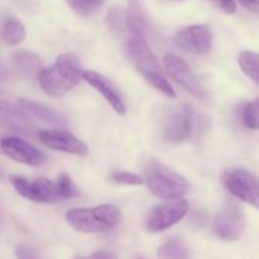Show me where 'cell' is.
I'll use <instances>...</instances> for the list:
<instances>
[{
	"instance_id": "6da1fadb",
	"label": "cell",
	"mask_w": 259,
	"mask_h": 259,
	"mask_svg": "<svg viewBox=\"0 0 259 259\" xmlns=\"http://www.w3.org/2000/svg\"><path fill=\"white\" fill-rule=\"evenodd\" d=\"M10 184L15 191L24 199L34 202H60L78 196V187L65 174L58 175L55 181L40 177L27 179L22 176H10Z\"/></svg>"
},
{
	"instance_id": "7a4b0ae2",
	"label": "cell",
	"mask_w": 259,
	"mask_h": 259,
	"mask_svg": "<svg viewBox=\"0 0 259 259\" xmlns=\"http://www.w3.org/2000/svg\"><path fill=\"white\" fill-rule=\"evenodd\" d=\"M82 73L77 57L71 53H65L58 56L57 61L51 67L40 71L38 81L47 95L62 98L77 86L82 78Z\"/></svg>"
},
{
	"instance_id": "3957f363",
	"label": "cell",
	"mask_w": 259,
	"mask_h": 259,
	"mask_svg": "<svg viewBox=\"0 0 259 259\" xmlns=\"http://www.w3.org/2000/svg\"><path fill=\"white\" fill-rule=\"evenodd\" d=\"M125 53L138 72L154 89L168 98H176L171 83L164 78L162 66L143 38L133 37L125 42Z\"/></svg>"
},
{
	"instance_id": "277c9868",
	"label": "cell",
	"mask_w": 259,
	"mask_h": 259,
	"mask_svg": "<svg viewBox=\"0 0 259 259\" xmlns=\"http://www.w3.org/2000/svg\"><path fill=\"white\" fill-rule=\"evenodd\" d=\"M65 218L67 224L77 232L104 233L116 227L120 219V212L113 205L105 204L68 210Z\"/></svg>"
},
{
	"instance_id": "5b68a950",
	"label": "cell",
	"mask_w": 259,
	"mask_h": 259,
	"mask_svg": "<svg viewBox=\"0 0 259 259\" xmlns=\"http://www.w3.org/2000/svg\"><path fill=\"white\" fill-rule=\"evenodd\" d=\"M146 184L154 196L166 200L181 199L191 190L184 176L158 162H152L146 168Z\"/></svg>"
},
{
	"instance_id": "8992f818",
	"label": "cell",
	"mask_w": 259,
	"mask_h": 259,
	"mask_svg": "<svg viewBox=\"0 0 259 259\" xmlns=\"http://www.w3.org/2000/svg\"><path fill=\"white\" fill-rule=\"evenodd\" d=\"M225 189L237 199L259 210V179L244 168H227L222 174Z\"/></svg>"
},
{
	"instance_id": "52a82bcc",
	"label": "cell",
	"mask_w": 259,
	"mask_h": 259,
	"mask_svg": "<svg viewBox=\"0 0 259 259\" xmlns=\"http://www.w3.org/2000/svg\"><path fill=\"white\" fill-rule=\"evenodd\" d=\"M189 202L186 200L176 199L154 206L147 214L144 227L151 233H159L177 224L189 212Z\"/></svg>"
},
{
	"instance_id": "ba28073f",
	"label": "cell",
	"mask_w": 259,
	"mask_h": 259,
	"mask_svg": "<svg viewBox=\"0 0 259 259\" xmlns=\"http://www.w3.org/2000/svg\"><path fill=\"white\" fill-rule=\"evenodd\" d=\"M245 228V215L242 207L234 201H227L212 222V230L220 239L238 240Z\"/></svg>"
},
{
	"instance_id": "9c48e42d",
	"label": "cell",
	"mask_w": 259,
	"mask_h": 259,
	"mask_svg": "<svg viewBox=\"0 0 259 259\" xmlns=\"http://www.w3.org/2000/svg\"><path fill=\"white\" fill-rule=\"evenodd\" d=\"M163 67L166 70L167 75L179 83L180 86L189 91L191 95L196 96L199 99H206L209 96L207 89L205 88L204 83L201 82L199 77L192 72L191 68L189 67L186 62L182 58L176 55H166L163 58Z\"/></svg>"
},
{
	"instance_id": "30bf717a",
	"label": "cell",
	"mask_w": 259,
	"mask_h": 259,
	"mask_svg": "<svg viewBox=\"0 0 259 259\" xmlns=\"http://www.w3.org/2000/svg\"><path fill=\"white\" fill-rule=\"evenodd\" d=\"M175 42L189 53L206 55L212 48V33L206 24L187 25L175 34Z\"/></svg>"
},
{
	"instance_id": "8fae6325",
	"label": "cell",
	"mask_w": 259,
	"mask_h": 259,
	"mask_svg": "<svg viewBox=\"0 0 259 259\" xmlns=\"http://www.w3.org/2000/svg\"><path fill=\"white\" fill-rule=\"evenodd\" d=\"M2 152L13 161L27 166H42L47 161V157L40 149L18 137H7L3 139Z\"/></svg>"
},
{
	"instance_id": "7c38bea8",
	"label": "cell",
	"mask_w": 259,
	"mask_h": 259,
	"mask_svg": "<svg viewBox=\"0 0 259 259\" xmlns=\"http://www.w3.org/2000/svg\"><path fill=\"white\" fill-rule=\"evenodd\" d=\"M38 138L48 148L65 153L85 156L89 148L81 139L65 129H46L38 133Z\"/></svg>"
},
{
	"instance_id": "4fadbf2b",
	"label": "cell",
	"mask_w": 259,
	"mask_h": 259,
	"mask_svg": "<svg viewBox=\"0 0 259 259\" xmlns=\"http://www.w3.org/2000/svg\"><path fill=\"white\" fill-rule=\"evenodd\" d=\"M192 114L189 105H181L175 109L166 119L163 128V138L168 143H182L192 132Z\"/></svg>"
},
{
	"instance_id": "5bb4252c",
	"label": "cell",
	"mask_w": 259,
	"mask_h": 259,
	"mask_svg": "<svg viewBox=\"0 0 259 259\" xmlns=\"http://www.w3.org/2000/svg\"><path fill=\"white\" fill-rule=\"evenodd\" d=\"M82 78L104 96V99L110 104V106L116 111V114L121 116L125 115L126 105L123 95L108 77H105L101 73L95 72V71H83Z\"/></svg>"
},
{
	"instance_id": "9a60e30c",
	"label": "cell",
	"mask_w": 259,
	"mask_h": 259,
	"mask_svg": "<svg viewBox=\"0 0 259 259\" xmlns=\"http://www.w3.org/2000/svg\"><path fill=\"white\" fill-rule=\"evenodd\" d=\"M125 24L133 37L143 39L147 37L149 32V20L143 0H129Z\"/></svg>"
},
{
	"instance_id": "2e32d148",
	"label": "cell",
	"mask_w": 259,
	"mask_h": 259,
	"mask_svg": "<svg viewBox=\"0 0 259 259\" xmlns=\"http://www.w3.org/2000/svg\"><path fill=\"white\" fill-rule=\"evenodd\" d=\"M18 106L25 114H28L30 118L39 119V120L45 121V123L53 124V125H63L67 121L62 114H60L55 109L50 108V106H47L43 103H37V101L27 100V99H20L18 101Z\"/></svg>"
},
{
	"instance_id": "e0dca14e",
	"label": "cell",
	"mask_w": 259,
	"mask_h": 259,
	"mask_svg": "<svg viewBox=\"0 0 259 259\" xmlns=\"http://www.w3.org/2000/svg\"><path fill=\"white\" fill-rule=\"evenodd\" d=\"M30 116L25 114L19 106L17 108H7L3 104L2 106V124L3 126L19 132V133L29 134L33 131V125L29 121Z\"/></svg>"
},
{
	"instance_id": "ac0fdd59",
	"label": "cell",
	"mask_w": 259,
	"mask_h": 259,
	"mask_svg": "<svg viewBox=\"0 0 259 259\" xmlns=\"http://www.w3.org/2000/svg\"><path fill=\"white\" fill-rule=\"evenodd\" d=\"M12 63L22 75L34 76L39 75L42 71V61L35 53L27 50H18L12 55Z\"/></svg>"
},
{
	"instance_id": "d6986e66",
	"label": "cell",
	"mask_w": 259,
	"mask_h": 259,
	"mask_svg": "<svg viewBox=\"0 0 259 259\" xmlns=\"http://www.w3.org/2000/svg\"><path fill=\"white\" fill-rule=\"evenodd\" d=\"M3 40L8 46H17L22 43L25 38L24 25L12 15H7L3 20L2 27Z\"/></svg>"
},
{
	"instance_id": "ffe728a7",
	"label": "cell",
	"mask_w": 259,
	"mask_h": 259,
	"mask_svg": "<svg viewBox=\"0 0 259 259\" xmlns=\"http://www.w3.org/2000/svg\"><path fill=\"white\" fill-rule=\"evenodd\" d=\"M158 259H190V252L181 240L171 239L159 247Z\"/></svg>"
},
{
	"instance_id": "44dd1931",
	"label": "cell",
	"mask_w": 259,
	"mask_h": 259,
	"mask_svg": "<svg viewBox=\"0 0 259 259\" xmlns=\"http://www.w3.org/2000/svg\"><path fill=\"white\" fill-rule=\"evenodd\" d=\"M243 72L259 85V55L252 51H243L238 57Z\"/></svg>"
},
{
	"instance_id": "7402d4cb",
	"label": "cell",
	"mask_w": 259,
	"mask_h": 259,
	"mask_svg": "<svg viewBox=\"0 0 259 259\" xmlns=\"http://www.w3.org/2000/svg\"><path fill=\"white\" fill-rule=\"evenodd\" d=\"M106 24L113 32H120L126 23V12H124L123 7L120 5H113L108 9L106 13Z\"/></svg>"
},
{
	"instance_id": "603a6c76",
	"label": "cell",
	"mask_w": 259,
	"mask_h": 259,
	"mask_svg": "<svg viewBox=\"0 0 259 259\" xmlns=\"http://www.w3.org/2000/svg\"><path fill=\"white\" fill-rule=\"evenodd\" d=\"M67 4L80 15H93L99 12L105 0H66Z\"/></svg>"
},
{
	"instance_id": "cb8c5ba5",
	"label": "cell",
	"mask_w": 259,
	"mask_h": 259,
	"mask_svg": "<svg viewBox=\"0 0 259 259\" xmlns=\"http://www.w3.org/2000/svg\"><path fill=\"white\" fill-rule=\"evenodd\" d=\"M243 123L249 129H259V98L245 104L242 110Z\"/></svg>"
},
{
	"instance_id": "d4e9b609",
	"label": "cell",
	"mask_w": 259,
	"mask_h": 259,
	"mask_svg": "<svg viewBox=\"0 0 259 259\" xmlns=\"http://www.w3.org/2000/svg\"><path fill=\"white\" fill-rule=\"evenodd\" d=\"M110 180L115 184L126 185V186H139L143 184V179L141 176L128 171H114L110 175Z\"/></svg>"
},
{
	"instance_id": "484cf974",
	"label": "cell",
	"mask_w": 259,
	"mask_h": 259,
	"mask_svg": "<svg viewBox=\"0 0 259 259\" xmlns=\"http://www.w3.org/2000/svg\"><path fill=\"white\" fill-rule=\"evenodd\" d=\"M15 257L17 259H38L37 253L33 248L23 244L15 248Z\"/></svg>"
},
{
	"instance_id": "4316f807",
	"label": "cell",
	"mask_w": 259,
	"mask_h": 259,
	"mask_svg": "<svg viewBox=\"0 0 259 259\" xmlns=\"http://www.w3.org/2000/svg\"><path fill=\"white\" fill-rule=\"evenodd\" d=\"M217 2L220 5V8L228 14H233L237 10V4H235L234 0H217Z\"/></svg>"
},
{
	"instance_id": "83f0119b",
	"label": "cell",
	"mask_w": 259,
	"mask_h": 259,
	"mask_svg": "<svg viewBox=\"0 0 259 259\" xmlns=\"http://www.w3.org/2000/svg\"><path fill=\"white\" fill-rule=\"evenodd\" d=\"M89 259H118L114 253L108 252V250H100V252H95L91 254Z\"/></svg>"
},
{
	"instance_id": "f1b7e54d",
	"label": "cell",
	"mask_w": 259,
	"mask_h": 259,
	"mask_svg": "<svg viewBox=\"0 0 259 259\" xmlns=\"http://www.w3.org/2000/svg\"><path fill=\"white\" fill-rule=\"evenodd\" d=\"M243 5H245L247 8H253V7H259V0H239Z\"/></svg>"
},
{
	"instance_id": "f546056e",
	"label": "cell",
	"mask_w": 259,
	"mask_h": 259,
	"mask_svg": "<svg viewBox=\"0 0 259 259\" xmlns=\"http://www.w3.org/2000/svg\"><path fill=\"white\" fill-rule=\"evenodd\" d=\"M73 259H89V257L88 258H85V257H75Z\"/></svg>"
}]
</instances>
